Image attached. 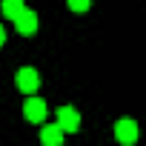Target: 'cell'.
<instances>
[{
	"label": "cell",
	"instance_id": "8",
	"mask_svg": "<svg viewBox=\"0 0 146 146\" xmlns=\"http://www.w3.org/2000/svg\"><path fill=\"white\" fill-rule=\"evenodd\" d=\"M66 3H69V9H72V12L83 15V12L89 9V3H92V0H66Z\"/></svg>",
	"mask_w": 146,
	"mask_h": 146
},
{
	"label": "cell",
	"instance_id": "3",
	"mask_svg": "<svg viewBox=\"0 0 146 146\" xmlns=\"http://www.w3.org/2000/svg\"><path fill=\"white\" fill-rule=\"evenodd\" d=\"M23 117H26L29 123H43V120H46V103H43L40 98L29 95V100L23 103Z\"/></svg>",
	"mask_w": 146,
	"mask_h": 146
},
{
	"label": "cell",
	"instance_id": "5",
	"mask_svg": "<svg viewBox=\"0 0 146 146\" xmlns=\"http://www.w3.org/2000/svg\"><path fill=\"white\" fill-rule=\"evenodd\" d=\"M57 126H60L63 132H78V129H80V115H78V109L60 106V109H57Z\"/></svg>",
	"mask_w": 146,
	"mask_h": 146
},
{
	"label": "cell",
	"instance_id": "1",
	"mask_svg": "<svg viewBox=\"0 0 146 146\" xmlns=\"http://www.w3.org/2000/svg\"><path fill=\"white\" fill-rule=\"evenodd\" d=\"M115 137H117V143H123V146H132V143L137 140V123H135L132 117H123V120H117V123H115Z\"/></svg>",
	"mask_w": 146,
	"mask_h": 146
},
{
	"label": "cell",
	"instance_id": "6",
	"mask_svg": "<svg viewBox=\"0 0 146 146\" xmlns=\"http://www.w3.org/2000/svg\"><path fill=\"white\" fill-rule=\"evenodd\" d=\"M63 129L57 126V123H49V126H43V132H40V140H43V146H60L63 143Z\"/></svg>",
	"mask_w": 146,
	"mask_h": 146
},
{
	"label": "cell",
	"instance_id": "9",
	"mask_svg": "<svg viewBox=\"0 0 146 146\" xmlns=\"http://www.w3.org/2000/svg\"><path fill=\"white\" fill-rule=\"evenodd\" d=\"M3 43H6V29L0 26V46H3Z\"/></svg>",
	"mask_w": 146,
	"mask_h": 146
},
{
	"label": "cell",
	"instance_id": "2",
	"mask_svg": "<svg viewBox=\"0 0 146 146\" xmlns=\"http://www.w3.org/2000/svg\"><path fill=\"white\" fill-rule=\"evenodd\" d=\"M15 29H17V35L32 37V35L37 32V15H35L32 9H26V6H23V12L15 17Z\"/></svg>",
	"mask_w": 146,
	"mask_h": 146
},
{
	"label": "cell",
	"instance_id": "7",
	"mask_svg": "<svg viewBox=\"0 0 146 146\" xmlns=\"http://www.w3.org/2000/svg\"><path fill=\"white\" fill-rule=\"evenodd\" d=\"M23 6H26L23 0H0V12H3L9 20H15V17L23 12Z\"/></svg>",
	"mask_w": 146,
	"mask_h": 146
},
{
	"label": "cell",
	"instance_id": "4",
	"mask_svg": "<svg viewBox=\"0 0 146 146\" xmlns=\"http://www.w3.org/2000/svg\"><path fill=\"white\" fill-rule=\"evenodd\" d=\"M37 86H40V75H37L32 66H26V69L17 72V89H20L23 95H35Z\"/></svg>",
	"mask_w": 146,
	"mask_h": 146
}]
</instances>
